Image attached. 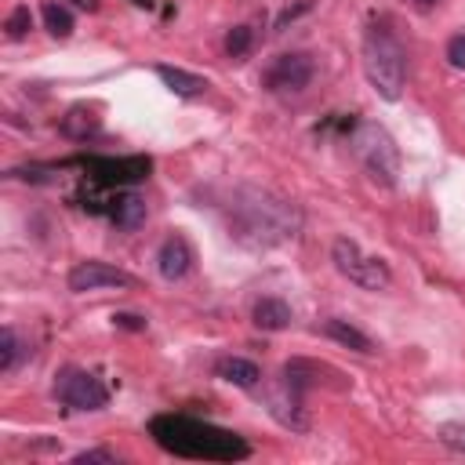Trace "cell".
I'll return each mask as SVG.
<instances>
[{"label":"cell","mask_w":465,"mask_h":465,"mask_svg":"<svg viewBox=\"0 0 465 465\" xmlns=\"http://www.w3.org/2000/svg\"><path fill=\"white\" fill-rule=\"evenodd\" d=\"M29 25H33V15H29V7H25V4H18V7L7 15V22H4V29H7V36H11V40L25 36V33H29Z\"/></svg>","instance_id":"obj_19"},{"label":"cell","mask_w":465,"mask_h":465,"mask_svg":"<svg viewBox=\"0 0 465 465\" xmlns=\"http://www.w3.org/2000/svg\"><path fill=\"white\" fill-rule=\"evenodd\" d=\"M94 127H98V120H94L91 113H84V109H73V113L62 120V131H65L69 138H87Z\"/></svg>","instance_id":"obj_17"},{"label":"cell","mask_w":465,"mask_h":465,"mask_svg":"<svg viewBox=\"0 0 465 465\" xmlns=\"http://www.w3.org/2000/svg\"><path fill=\"white\" fill-rule=\"evenodd\" d=\"M251 40H254L251 25H232L229 36H225V54H229V58H243V54L251 51Z\"/></svg>","instance_id":"obj_18"},{"label":"cell","mask_w":465,"mask_h":465,"mask_svg":"<svg viewBox=\"0 0 465 465\" xmlns=\"http://www.w3.org/2000/svg\"><path fill=\"white\" fill-rule=\"evenodd\" d=\"M352 153L363 163V171L378 182V185H396L400 174V149L389 138L385 127L378 124H352Z\"/></svg>","instance_id":"obj_4"},{"label":"cell","mask_w":465,"mask_h":465,"mask_svg":"<svg viewBox=\"0 0 465 465\" xmlns=\"http://www.w3.org/2000/svg\"><path fill=\"white\" fill-rule=\"evenodd\" d=\"M331 262H334V269H338L349 283H356V287L381 291V287H389V283H392L389 265H385L381 258H374V254H363V251H360V243H356V240H349V236L334 240V247H331Z\"/></svg>","instance_id":"obj_5"},{"label":"cell","mask_w":465,"mask_h":465,"mask_svg":"<svg viewBox=\"0 0 465 465\" xmlns=\"http://www.w3.org/2000/svg\"><path fill=\"white\" fill-rule=\"evenodd\" d=\"M156 76L174 91V94H200L203 87H207V80L203 76H196V73H185V69H174V65H156Z\"/></svg>","instance_id":"obj_14"},{"label":"cell","mask_w":465,"mask_h":465,"mask_svg":"<svg viewBox=\"0 0 465 465\" xmlns=\"http://www.w3.org/2000/svg\"><path fill=\"white\" fill-rule=\"evenodd\" d=\"M363 73L371 87L385 98L396 102L407 84V51L396 40V33L385 22H371L363 33Z\"/></svg>","instance_id":"obj_3"},{"label":"cell","mask_w":465,"mask_h":465,"mask_svg":"<svg viewBox=\"0 0 465 465\" xmlns=\"http://www.w3.org/2000/svg\"><path fill=\"white\" fill-rule=\"evenodd\" d=\"M323 334L327 338H334V341H341V345H349V349H356V352H374V345H371V338L363 334V331H356L352 323H345V320H327L323 323Z\"/></svg>","instance_id":"obj_15"},{"label":"cell","mask_w":465,"mask_h":465,"mask_svg":"<svg viewBox=\"0 0 465 465\" xmlns=\"http://www.w3.org/2000/svg\"><path fill=\"white\" fill-rule=\"evenodd\" d=\"M87 174L98 182V185H127V182H142L149 174V160L145 156H94V160H84Z\"/></svg>","instance_id":"obj_8"},{"label":"cell","mask_w":465,"mask_h":465,"mask_svg":"<svg viewBox=\"0 0 465 465\" xmlns=\"http://www.w3.org/2000/svg\"><path fill=\"white\" fill-rule=\"evenodd\" d=\"M251 320H254V327H262V331H283V327L291 323V309H287V302H280V298H262V302H254Z\"/></svg>","instance_id":"obj_13"},{"label":"cell","mask_w":465,"mask_h":465,"mask_svg":"<svg viewBox=\"0 0 465 465\" xmlns=\"http://www.w3.org/2000/svg\"><path fill=\"white\" fill-rule=\"evenodd\" d=\"M156 265H160V276L163 280H182L193 265V251L185 243V236H167L160 243V254H156Z\"/></svg>","instance_id":"obj_10"},{"label":"cell","mask_w":465,"mask_h":465,"mask_svg":"<svg viewBox=\"0 0 465 465\" xmlns=\"http://www.w3.org/2000/svg\"><path fill=\"white\" fill-rule=\"evenodd\" d=\"M44 25H47V33H51V36L65 40V36L73 33V15H69V7H62V4H54V0H47V4H44Z\"/></svg>","instance_id":"obj_16"},{"label":"cell","mask_w":465,"mask_h":465,"mask_svg":"<svg viewBox=\"0 0 465 465\" xmlns=\"http://www.w3.org/2000/svg\"><path fill=\"white\" fill-rule=\"evenodd\" d=\"M54 396L73 407V411H98L109 403V389L102 385V378L87 374V371H62L58 381H54Z\"/></svg>","instance_id":"obj_6"},{"label":"cell","mask_w":465,"mask_h":465,"mask_svg":"<svg viewBox=\"0 0 465 465\" xmlns=\"http://www.w3.org/2000/svg\"><path fill=\"white\" fill-rule=\"evenodd\" d=\"M447 62H450L454 69H465V33H454V36L447 40Z\"/></svg>","instance_id":"obj_21"},{"label":"cell","mask_w":465,"mask_h":465,"mask_svg":"<svg viewBox=\"0 0 465 465\" xmlns=\"http://www.w3.org/2000/svg\"><path fill=\"white\" fill-rule=\"evenodd\" d=\"M134 4H142V7H153V0H134Z\"/></svg>","instance_id":"obj_25"},{"label":"cell","mask_w":465,"mask_h":465,"mask_svg":"<svg viewBox=\"0 0 465 465\" xmlns=\"http://www.w3.org/2000/svg\"><path fill=\"white\" fill-rule=\"evenodd\" d=\"M218 378H225V381H232V385H240V389H254L258 381H262V371H258V363H251V360H243V356H225V360H218Z\"/></svg>","instance_id":"obj_12"},{"label":"cell","mask_w":465,"mask_h":465,"mask_svg":"<svg viewBox=\"0 0 465 465\" xmlns=\"http://www.w3.org/2000/svg\"><path fill=\"white\" fill-rule=\"evenodd\" d=\"M15 360H18V338L11 327H4L0 331V371H11Z\"/></svg>","instance_id":"obj_20"},{"label":"cell","mask_w":465,"mask_h":465,"mask_svg":"<svg viewBox=\"0 0 465 465\" xmlns=\"http://www.w3.org/2000/svg\"><path fill=\"white\" fill-rule=\"evenodd\" d=\"M76 7H84V11H98V0H73Z\"/></svg>","instance_id":"obj_24"},{"label":"cell","mask_w":465,"mask_h":465,"mask_svg":"<svg viewBox=\"0 0 465 465\" xmlns=\"http://www.w3.org/2000/svg\"><path fill=\"white\" fill-rule=\"evenodd\" d=\"M312 80V58L302 54V51H291V54H280L269 69H265V87L276 91V94H287V91H302L309 87Z\"/></svg>","instance_id":"obj_7"},{"label":"cell","mask_w":465,"mask_h":465,"mask_svg":"<svg viewBox=\"0 0 465 465\" xmlns=\"http://www.w3.org/2000/svg\"><path fill=\"white\" fill-rule=\"evenodd\" d=\"M232 236L247 247H272L298 232V211L258 189H240L232 196Z\"/></svg>","instance_id":"obj_2"},{"label":"cell","mask_w":465,"mask_h":465,"mask_svg":"<svg viewBox=\"0 0 465 465\" xmlns=\"http://www.w3.org/2000/svg\"><path fill=\"white\" fill-rule=\"evenodd\" d=\"M109 218H113L116 229L131 232V229H138V225L145 222V200H142L138 193H120V196L113 200V207H109Z\"/></svg>","instance_id":"obj_11"},{"label":"cell","mask_w":465,"mask_h":465,"mask_svg":"<svg viewBox=\"0 0 465 465\" xmlns=\"http://www.w3.org/2000/svg\"><path fill=\"white\" fill-rule=\"evenodd\" d=\"M73 461H76V465H87V461H120V458H116V450H109V447H94V450H80Z\"/></svg>","instance_id":"obj_22"},{"label":"cell","mask_w":465,"mask_h":465,"mask_svg":"<svg viewBox=\"0 0 465 465\" xmlns=\"http://www.w3.org/2000/svg\"><path fill=\"white\" fill-rule=\"evenodd\" d=\"M113 320H116V327H127V331H142V327H145V320L134 316V312H116Z\"/></svg>","instance_id":"obj_23"},{"label":"cell","mask_w":465,"mask_h":465,"mask_svg":"<svg viewBox=\"0 0 465 465\" xmlns=\"http://www.w3.org/2000/svg\"><path fill=\"white\" fill-rule=\"evenodd\" d=\"M418 4H432V0H418Z\"/></svg>","instance_id":"obj_26"},{"label":"cell","mask_w":465,"mask_h":465,"mask_svg":"<svg viewBox=\"0 0 465 465\" xmlns=\"http://www.w3.org/2000/svg\"><path fill=\"white\" fill-rule=\"evenodd\" d=\"M131 276L124 269H113L105 262H80L69 272V291L84 294V291H102V287H127Z\"/></svg>","instance_id":"obj_9"},{"label":"cell","mask_w":465,"mask_h":465,"mask_svg":"<svg viewBox=\"0 0 465 465\" xmlns=\"http://www.w3.org/2000/svg\"><path fill=\"white\" fill-rule=\"evenodd\" d=\"M149 432L163 450L193 461H243L251 454V447L236 432H225L218 425H207L185 414H160L149 421Z\"/></svg>","instance_id":"obj_1"}]
</instances>
